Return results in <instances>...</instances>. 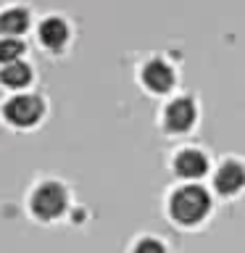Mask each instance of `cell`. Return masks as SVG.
I'll return each instance as SVG.
<instances>
[{
  "instance_id": "cell-1",
  "label": "cell",
  "mask_w": 245,
  "mask_h": 253,
  "mask_svg": "<svg viewBox=\"0 0 245 253\" xmlns=\"http://www.w3.org/2000/svg\"><path fill=\"white\" fill-rule=\"evenodd\" d=\"M24 209L37 224H55L74 211L71 185L55 174H40L29 182L27 193H24Z\"/></svg>"
},
{
  "instance_id": "cell-9",
  "label": "cell",
  "mask_w": 245,
  "mask_h": 253,
  "mask_svg": "<svg viewBox=\"0 0 245 253\" xmlns=\"http://www.w3.org/2000/svg\"><path fill=\"white\" fill-rule=\"evenodd\" d=\"M37 13L27 0H8L0 3V37H21L27 40L35 32Z\"/></svg>"
},
{
  "instance_id": "cell-11",
  "label": "cell",
  "mask_w": 245,
  "mask_h": 253,
  "mask_svg": "<svg viewBox=\"0 0 245 253\" xmlns=\"http://www.w3.org/2000/svg\"><path fill=\"white\" fill-rule=\"evenodd\" d=\"M29 40H21V37H0V66L5 63H13V61H21V58H29Z\"/></svg>"
},
{
  "instance_id": "cell-12",
  "label": "cell",
  "mask_w": 245,
  "mask_h": 253,
  "mask_svg": "<svg viewBox=\"0 0 245 253\" xmlns=\"http://www.w3.org/2000/svg\"><path fill=\"white\" fill-rule=\"evenodd\" d=\"M129 253H166V245L161 237L156 235H140L137 240L129 245Z\"/></svg>"
},
{
  "instance_id": "cell-10",
  "label": "cell",
  "mask_w": 245,
  "mask_h": 253,
  "mask_svg": "<svg viewBox=\"0 0 245 253\" xmlns=\"http://www.w3.org/2000/svg\"><path fill=\"white\" fill-rule=\"evenodd\" d=\"M0 90L3 95L37 90V66L32 58H21L0 66Z\"/></svg>"
},
{
  "instance_id": "cell-4",
  "label": "cell",
  "mask_w": 245,
  "mask_h": 253,
  "mask_svg": "<svg viewBox=\"0 0 245 253\" xmlns=\"http://www.w3.org/2000/svg\"><path fill=\"white\" fill-rule=\"evenodd\" d=\"M35 45L42 50L47 58H66L74 47V40H77V24L69 13L63 11H45L37 16V24H35Z\"/></svg>"
},
{
  "instance_id": "cell-2",
  "label": "cell",
  "mask_w": 245,
  "mask_h": 253,
  "mask_svg": "<svg viewBox=\"0 0 245 253\" xmlns=\"http://www.w3.org/2000/svg\"><path fill=\"white\" fill-rule=\"evenodd\" d=\"M213 198L216 195L203 182H177L166 193V216L182 229H195L211 216Z\"/></svg>"
},
{
  "instance_id": "cell-7",
  "label": "cell",
  "mask_w": 245,
  "mask_h": 253,
  "mask_svg": "<svg viewBox=\"0 0 245 253\" xmlns=\"http://www.w3.org/2000/svg\"><path fill=\"white\" fill-rule=\"evenodd\" d=\"M169 171L171 177H177L179 182H203L205 177H211L213 171V158L203 145H177L169 153Z\"/></svg>"
},
{
  "instance_id": "cell-6",
  "label": "cell",
  "mask_w": 245,
  "mask_h": 253,
  "mask_svg": "<svg viewBox=\"0 0 245 253\" xmlns=\"http://www.w3.org/2000/svg\"><path fill=\"white\" fill-rule=\"evenodd\" d=\"M158 129L166 137H185L201 122V100L193 92H174L158 108Z\"/></svg>"
},
{
  "instance_id": "cell-3",
  "label": "cell",
  "mask_w": 245,
  "mask_h": 253,
  "mask_svg": "<svg viewBox=\"0 0 245 253\" xmlns=\"http://www.w3.org/2000/svg\"><path fill=\"white\" fill-rule=\"evenodd\" d=\"M50 116V98L42 90L13 92L0 98V126L16 134L37 132Z\"/></svg>"
},
{
  "instance_id": "cell-8",
  "label": "cell",
  "mask_w": 245,
  "mask_h": 253,
  "mask_svg": "<svg viewBox=\"0 0 245 253\" xmlns=\"http://www.w3.org/2000/svg\"><path fill=\"white\" fill-rule=\"evenodd\" d=\"M211 193L221 201H235L245 193V158L227 153L213 164Z\"/></svg>"
},
{
  "instance_id": "cell-5",
  "label": "cell",
  "mask_w": 245,
  "mask_h": 253,
  "mask_svg": "<svg viewBox=\"0 0 245 253\" xmlns=\"http://www.w3.org/2000/svg\"><path fill=\"white\" fill-rule=\"evenodd\" d=\"M134 82L140 84V90L150 95V98H169L177 92L179 84V69L169 55L163 53H148L142 55L134 66Z\"/></svg>"
}]
</instances>
